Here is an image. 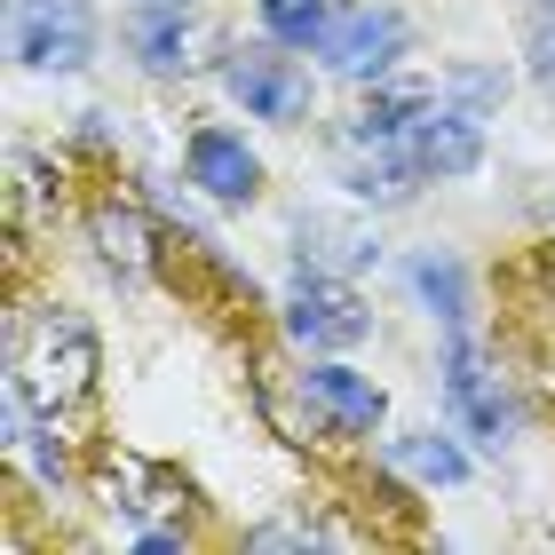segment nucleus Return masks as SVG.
<instances>
[{
    "instance_id": "14",
    "label": "nucleus",
    "mask_w": 555,
    "mask_h": 555,
    "mask_svg": "<svg viewBox=\"0 0 555 555\" xmlns=\"http://www.w3.org/2000/svg\"><path fill=\"white\" fill-rule=\"evenodd\" d=\"M95 246H104L112 270H143V262H151V231H143L135 215H119V207L95 215Z\"/></svg>"
},
{
    "instance_id": "3",
    "label": "nucleus",
    "mask_w": 555,
    "mask_h": 555,
    "mask_svg": "<svg viewBox=\"0 0 555 555\" xmlns=\"http://www.w3.org/2000/svg\"><path fill=\"white\" fill-rule=\"evenodd\" d=\"M222 88H231L255 119H278V128H294V119L310 112V72L286 56V40L231 48V56H222Z\"/></svg>"
},
{
    "instance_id": "16",
    "label": "nucleus",
    "mask_w": 555,
    "mask_h": 555,
    "mask_svg": "<svg viewBox=\"0 0 555 555\" xmlns=\"http://www.w3.org/2000/svg\"><path fill=\"white\" fill-rule=\"evenodd\" d=\"M318 532H294V524H270V532H255V540H246V547H310Z\"/></svg>"
},
{
    "instance_id": "7",
    "label": "nucleus",
    "mask_w": 555,
    "mask_h": 555,
    "mask_svg": "<svg viewBox=\"0 0 555 555\" xmlns=\"http://www.w3.org/2000/svg\"><path fill=\"white\" fill-rule=\"evenodd\" d=\"M405 151H413L421 175L452 183V175H468L476 159H485V135H476V112L468 104H428L413 128H405Z\"/></svg>"
},
{
    "instance_id": "10",
    "label": "nucleus",
    "mask_w": 555,
    "mask_h": 555,
    "mask_svg": "<svg viewBox=\"0 0 555 555\" xmlns=\"http://www.w3.org/2000/svg\"><path fill=\"white\" fill-rule=\"evenodd\" d=\"M128 40H135V56L151 72H191V16H183V0H143L135 24H128Z\"/></svg>"
},
{
    "instance_id": "13",
    "label": "nucleus",
    "mask_w": 555,
    "mask_h": 555,
    "mask_svg": "<svg viewBox=\"0 0 555 555\" xmlns=\"http://www.w3.org/2000/svg\"><path fill=\"white\" fill-rule=\"evenodd\" d=\"M413 294H421L444 325H461V318H468V286H461V270H452L444 255H421V262H413Z\"/></svg>"
},
{
    "instance_id": "6",
    "label": "nucleus",
    "mask_w": 555,
    "mask_h": 555,
    "mask_svg": "<svg viewBox=\"0 0 555 555\" xmlns=\"http://www.w3.org/2000/svg\"><path fill=\"white\" fill-rule=\"evenodd\" d=\"M301 405H310L318 428H334V437H373L382 428V389L349 365H310L301 373Z\"/></svg>"
},
{
    "instance_id": "1",
    "label": "nucleus",
    "mask_w": 555,
    "mask_h": 555,
    "mask_svg": "<svg viewBox=\"0 0 555 555\" xmlns=\"http://www.w3.org/2000/svg\"><path fill=\"white\" fill-rule=\"evenodd\" d=\"M95 373H104L95 325L80 310H48V318H33V334L16 341L9 389L24 397V405H40V413H64V405H80V397L95 389Z\"/></svg>"
},
{
    "instance_id": "5",
    "label": "nucleus",
    "mask_w": 555,
    "mask_h": 555,
    "mask_svg": "<svg viewBox=\"0 0 555 555\" xmlns=\"http://www.w3.org/2000/svg\"><path fill=\"white\" fill-rule=\"evenodd\" d=\"M365 294L358 286H341V278H301L294 301H286V334L294 341H310V349H349V341H365Z\"/></svg>"
},
{
    "instance_id": "15",
    "label": "nucleus",
    "mask_w": 555,
    "mask_h": 555,
    "mask_svg": "<svg viewBox=\"0 0 555 555\" xmlns=\"http://www.w3.org/2000/svg\"><path fill=\"white\" fill-rule=\"evenodd\" d=\"M524 48H532V72H540V80H555V0H540V9H532Z\"/></svg>"
},
{
    "instance_id": "9",
    "label": "nucleus",
    "mask_w": 555,
    "mask_h": 555,
    "mask_svg": "<svg viewBox=\"0 0 555 555\" xmlns=\"http://www.w3.org/2000/svg\"><path fill=\"white\" fill-rule=\"evenodd\" d=\"M191 183L207 198H222V207H246V198L262 191V159L231 128H198L191 135Z\"/></svg>"
},
{
    "instance_id": "11",
    "label": "nucleus",
    "mask_w": 555,
    "mask_h": 555,
    "mask_svg": "<svg viewBox=\"0 0 555 555\" xmlns=\"http://www.w3.org/2000/svg\"><path fill=\"white\" fill-rule=\"evenodd\" d=\"M389 461L405 468V476H421V485H461V476H468V452L444 444V437H397Z\"/></svg>"
},
{
    "instance_id": "4",
    "label": "nucleus",
    "mask_w": 555,
    "mask_h": 555,
    "mask_svg": "<svg viewBox=\"0 0 555 555\" xmlns=\"http://www.w3.org/2000/svg\"><path fill=\"white\" fill-rule=\"evenodd\" d=\"M318 56L341 72V80H382V72L405 56V24H397V9H373V0H349V9H334V24H325Z\"/></svg>"
},
{
    "instance_id": "12",
    "label": "nucleus",
    "mask_w": 555,
    "mask_h": 555,
    "mask_svg": "<svg viewBox=\"0 0 555 555\" xmlns=\"http://www.w3.org/2000/svg\"><path fill=\"white\" fill-rule=\"evenodd\" d=\"M255 9L270 24V40H286V48H318L325 24H334V0H255Z\"/></svg>"
},
{
    "instance_id": "2",
    "label": "nucleus",
    "mask_w": 555,
    "mask_h": 555,
    "mask_svg": "<svg viewBox=\"0 0 555 555\" xmlns=\"http://www.w3.org/2000/svg\"><path fill=\"white\" fill-rule=\"evenodd\" d=\"M9 48L33 72H80L95 56V9L88 0H9Z\"/></svg>"
},
{
    "instance_id": "8",
    "label": "nucleus",
    "mask_w": 555,
    "mask_h": 555,
    "mask_svg": "<svg viewBox=\"0 0 555 555\" xmlns=\"http://www.w3.org/2000/svg\"><path fill=\"white\" fill-rule=\"evenodd\" d=\"M444 397H452V413H461L485 444L508 437V397H500V382L485 373L476 341H461V334H452V349H444Z\"/></svg>"
}]
</instances>
